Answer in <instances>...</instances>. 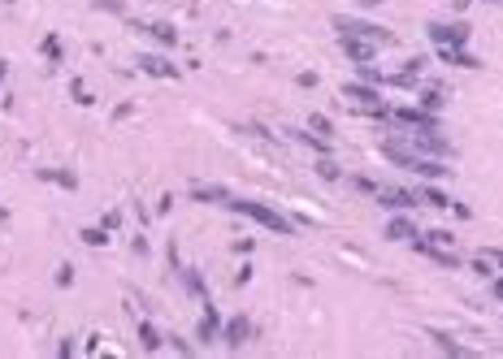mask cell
I'll use <instances>...</instances> for the list:
<instances>
[{"label": "cell", "mask_w": 503, "mask_h": 359, "mask_svg": "<svg viewBox=\"0 0 503 359\" xmlns=\"http://www.w3.org/2000/svg\"><path fill=\"white\" fill-rule=\"evenodd\" d=\"M230 208L239 212V217H252L256 225H265V230H273V234H291V230H295V221H291L286 212L269 208L261 200H230Z\"/></svg>", "instance_id": "1"}, {"label": "cell", "mask_w": 503, "mask_h": 359, "mask_svg": "<svg viewBox=\"0 0 503 359\" xmlns=\"http://www.w3.org/2000/svg\"><path fill=\"white\" fill-rule=\"evenodd\" d=\"M334 30L338 35H360V39H373V43H395V35L386 26H373V22H365V18H334Z\"/></svg>", "instance_id": "2"}, {"label": "cell", "mask_w": 503, "mask_h": 359, "mask_svg": "<svg viewBox=\"0 0 503 359\" xmlns=\"http://www.w3.org/2000/svg\"><path fill=\"white\" fill-rule=\"evenodd\" d=\"M426 35L438 43V48H447V43H456V48H464L468 43V35H473V30H468V22H430L426 26Z\"/></svg>", "instance_id": "3"}, {"label": "cell", "mask_w": 503, "mask_h": 359, "mask_svg": "<svg viewBox=\"0 0 503 359\" xmlns=\"http://www.w3.org/2000/svg\"><path fill=\"white\" fill-rule=\"evenodd\" d=\"M221 312H217V307L213 303H208L204 299V316H200V324H196V338H200V347H213V342L221 338Z\"/></svg>", "instance_id": "4"}, {"label": "cell", "mask_w": 503, "mask_h": 359, "mask_svg": "<svg viewBox=\"0 0 503 359\" xmlns=\"http://www.w3.org/2000/svg\"><path fill=\"white\" fill-rule=\"evenodd\" d=\"M382 208H395V212H412L417 208V191H403V186H378L373 195Z\"/></svg>", "instance_id": "5"}, {"label": "cell", "mask_w": 503, "mask_h": 359, "mask_svg": "<svg viewBox=\"0 0 503 359\" xmlns=\"http://www.w3.org/2000/svg\"><path fill=\"white\" fill-rule=\"evenodd\" d=\"M338 48H343V57L356 61V65H369L373 57H378V43H373V39H360V35H343V43H338Z\"/></svg>", "instance_id": "6"}, {"label": "cell", "mask_w": 503, "mask_h": 359, "mask_svg": "<svg viewBox=\"0 0 503 359\" xmlns=\"http://www.w3.org/2000/svg\"><path fill=\"white\" fill-rule=\"evenodd\" d=\"M412 251L417 255H430L434 260V264H443V269H460V255L456 251H451V247H434V242H426V238H412Z\"/></svg>", "instance_id": "7"}, {"label": "cell", "mask_w": 503, "mask_h": 359, "mask_svg": "<svg viewBox=\"0 0 503 359\" xmlns=\"http://www.w3.org/2000/svg\"><path fill=\"white\" fill-rule=\"evenodd\" d=\"M139 70L152 74V78H178V74H183L170 57H161V52H139Z\"/></svg>", "instance_id": "8"}, {"label": "cell", "mask_w": 503, "mask_h": 359, "mask_svg": "<svg viewBox=\"0 0 503 359\" xmlns=\"http://www.w3.org/2000/svg\"><path fill=\"white\" fill-rule=\"evenodd\" d=\"M248 338H252V316H235V320L221 324V342H226L230 351H239Z\"/></svg>", "instance_id": "9"}, {"label": "cell", "mask_w": 503, "mask_h": 359, "mask_svg": "<svg viewBox=\"0 0 503 359\" xmlns=\"http://www.w3.org/2000/svg\"><path fill=\"white\" fill-rule=\"evenodd\" d=\"M421 230H417V221L408 217V212H395L391 221H386V238H395V242H412Z\"/></svg>", "instance_id": "10"}, {"label": "cell", "mask_w": 503, "mask_h": 359, "mask_svg": "<svg viewBox=\"0 0 503 359\" xmlns=\"http://www.w3.org/2000/svg\"><path fill=\"white\" fill-rule=\"evenodd\" d=\"M135 30H143V35L156 39L161 48H178V30L170 22H135Z\"/></svg>", "instance_id": "11"}, {"label": "cell", "mask_w": 503, "mask_h": 359, "mask_svg": "<svg viewBox=\"0 0 503 359\" xmlns=\"http://www.w3.org/2000/svg\"><path fill=\"white\" fill-rule=\"evenodd\" d=\"M178 282L187 286V295H191V299H200V303L208 299V290H204V277H200V269H191V264L183 269V264H178Z\"/></svg>", "instance_id": "12"}, {"label": "cell", "mask_w": 503, "mask_h": 359, "mask_svg": "<svg viewBox=\"0 0 503 359\" xmlns=\"http://www.w3.org/2000/svg\"><path fill=\"white\" fill-rule=\"evenodd\" d=\"M438 57H443L447 65H460V70H477V57L473 52H464V48H456V43H447V48H438Z\"/></svg>", "instance_id": "13"}, {"label": "cell", "mask_w": 503, "mask_h": 359, "mask_svg": "<svg viewBox=\"0 0 503 359\" xmlns=\"http://www.w3.org/2000/svg\"><path fill=\"white\" fill-rule=\"evenodd\" d=\"M39 182H53L61 191H78V177L70 169H39Z\"/></svg>", "instance_id": "14"}, {"label": "cell", "mask_w": 503, "mask_h": 359, "mask_svg": "<svg viewBox=\"0 0 503 359\" xmlns=\"http://www.w3.org/2000/svg\"><path fill=\"white\" fill-rule=\"evenodd\" d=\"M191 200H200V204H230V191H226V186H191Z\"/></svg>", "instance_id": "15"}, {"label": "cell", "mask_w": 503, "mask_h": 359, "mask_svg": "<svg viewBox=\"0 0 503 359\" xmlns=\"http://www.w3.org/2000/svg\"><path fill=\"white\" fill-rule=\"evenodd\" d=\"M417 204H430V208H451V200L438 186H417Z\"/></svg>", "instance_id": "16"}, {"label": "cell", "mask_w": 503, "mask_h": 359, "mask_svg": "<svg viewBox=\"0 0 503 359\" xmlns=\"http://www.w3.org/2000/svg\"><path fill=\"white\" fill-rule=\"evenodd\" d=\"M443 100H447V95H443V87H421V108H426V113H438V108H443Z\"/></svg>", "instance_id": "17"}, {"label": "cell", "mask_w": 503, "mask_h": 359, "mask_svg": "<svg viewBox=\"0 0 503 359\" xmlns=\"http://www.w3.org/2000/svg\"><path fill=\"white\" fill-rule=\"evenodd\" d=\"M139 342H143L148 351H161V342H165V338H161V329H156L152 320H139Z\"/></svg>", "instance_id": "18"}, {"label": "cell", "mask_w": 503, "mask_h": 359, "mask_svg": "<svg viewBox=\"0 0 503 359\" xmlns=\"http://www.w3.org/2000/svg\"><path fill=\"white\" fill-rule=\"evenodd\" d=\"M308 130L321 135V139H334V122L326 117V113H313V117H308Z\"/></svg>", "instance_id": "19"}, {"label": "cell", "mask_w": 503, "mask_h": 359, "mask_svg": "<svg viewBox=\"0 0 503 359\" xmlns=\"http://www.w3.org/2000/svg\"><path fill=\"white\" fill-rule=\"evenodd\" d=\"M317 177H326V182H338L343 173H338V165H334L330 156H321V160H317Z\"/></svg>", "instance_id": "20"}, {"label": "cell", "mask_w": 503, "mask_h": 359, "mask_svg": "<svg viewBox=\"0 0 503 359\" xmlns=\"http://www.w3.org/2000/svg\"><path fill=\"white\" fill-rule=\"evenodd\" d=\"M421 238H426V242H434V247H456V238H451L447 230H426Z\"/></svg>", "instance_id": "21"}, {"label": "cell", "mask_w": 503, "mask_h": 359, "mask_svg": "<svg viewBox=\"0 0 503 359\" xmlns=\"http://www.w3.org/2000/svg\"><path fill=\"white\" fill-rule=\"evenodd\" d=\"M83 242L87 247H109V230L100 225V230H83Z\"/></svg>", "instance_id": "22"}, {"label": "cell", "mask_w": 503, "mask_h": 359, "mask_svg": "<svg viewBox=\"0 0 503 359\" xmlns=\"http://www.w3.org/2000/svg\"><path fill=\"white\" fill-rule=\"evenodd\" d=\"M95 9H100V13H113V18H122V13H126L122 0H95Z\"/></svg>", "instance_id": "23"}, {"label": "cell", "mask_w": 503, "mask_h": 359, "mask_svg": "<svg viewBox=\"0 0 503 359\" xmlns=\"http://www.w3.org/2000/svg\"><path fill=\"white\" fill-rule=\"evenodd\" d=\"M351 186H356V191H365V195H378V182H373V177H365V173H356V177H351Z\"/></svg>", "instance_id": "24"}, {"label": "cell", "mask_w": 503, "mask_h": 359, "mask_svg": "<svg viewBox=\"0 0 503 359\" xmlns=\"http://www.w3.org/2000/svg\"><path fill=\"white\" fill-rule=\"evenodd\" d=\"M44 57H48V61H61V39H57V35L44 39Z\"/></svg>", "instance_id": "25"}, {"label": "cell", "mask_w": 503, "mask_h": 359, "mask_svg": "<svg viewBox=\"0 0 503 359\" xmlns=\"http://www.w3.org/2000/svg\"><path fill=\"white\" fill-rule=\"evenodd\" d=\"M57 286H61V290L74 286V264H61V269H57Z\"/></svg>", "instance_id": "26"}, {"label": "cell", "mask_w": 503, "mask_h": 359, "mask_svg": "<svg viewBox=\"0 0 503 359\" xmlns=\"http://www.w3.org/2000/svg\"><path fill=\"white\" fill-rule=\"evenodd\" d=\"M165 342H170V347H174V351H183V355H191V351H196V347H191V342H187V338H178V333H170Z\"/></svg>", "instance_id": "27"}, {"label": "cell", "mask_w": 503, "mask_h": 359, "mask_svg": "<svg viewBox=\"0 0 503 359\" xmlns=\"http://www.w3.org/2000/svg\"><path fill=\"white\" fill-rule=\"evenodd\" d=\"M100 225H104V230H118V225H122V212H118V208H113V212H104V217H100Z\"/></svg>", "instance_id": "28"}, {"label": "cell", "mask_w": 503, "mask_h": 359, "mask_svg": "<svg viewBox=\"0 0 503 359\" xmlns=\"http://www.w3.org/2000/svg\"><path fill=\"white\" fill-rule=\"evenodd\" d=\"M295 83H300V87H304V91H313V87H317V74H313V70H304V74H300V78H295Z\"/></svg>", "instance_id": "29"}, {"label": "cell", "mask_w": 503, "mask_h": 359, "mask_svg": "<svg viewBox=\"0 0 503 359\" xmlns=\"http://www.w3.org/2000/svg\"><path fill=\"white\" fill-rule=\"evenodd\" d=\"M491 295H495V299H503V273H495V277H491Z\"/></svg>", "instance_id": "30"}, {"label": "cell", "mask_w": 503, "mask_h": 359, "mask_svg": "<svg viewBox=\"0 0 503 359\" xmlns=\"http://www.w3.org/2000/svg\"><path fill=\"white\" fill-rule=\"evenodd\" d=\"M360 9H378V5H386V0H356Z\"/></svg>", "instance_id": "31"}, {"label": "cell", "mask_w": 503, "mask_h": 359, "mask_svg": "<svg viewBox=\"0 0 503 359\" xmlns=\"http://www.w3.org/2000/svg\"><path fill=\"white\" fill-rule=\"evenodd\" d=\"M486 255L495 260V269H503V251H495V247H491V251H486Z\"/></svg>", "instance_id": "32"}, {"label": "cell", "mask_w": 503, "mask_h": 359, "mask_svg": "<svg viewBox=\"0 0 503 359\" xmlns=\"http://www.w3.org/2000/svg\"><path fill=\"white\" fill-rule=\"evenodd\" d=\"M5 78H9V65H5V61H0V83H5Z\"/></svg>", "instance_id": "33"}]
</instances>
